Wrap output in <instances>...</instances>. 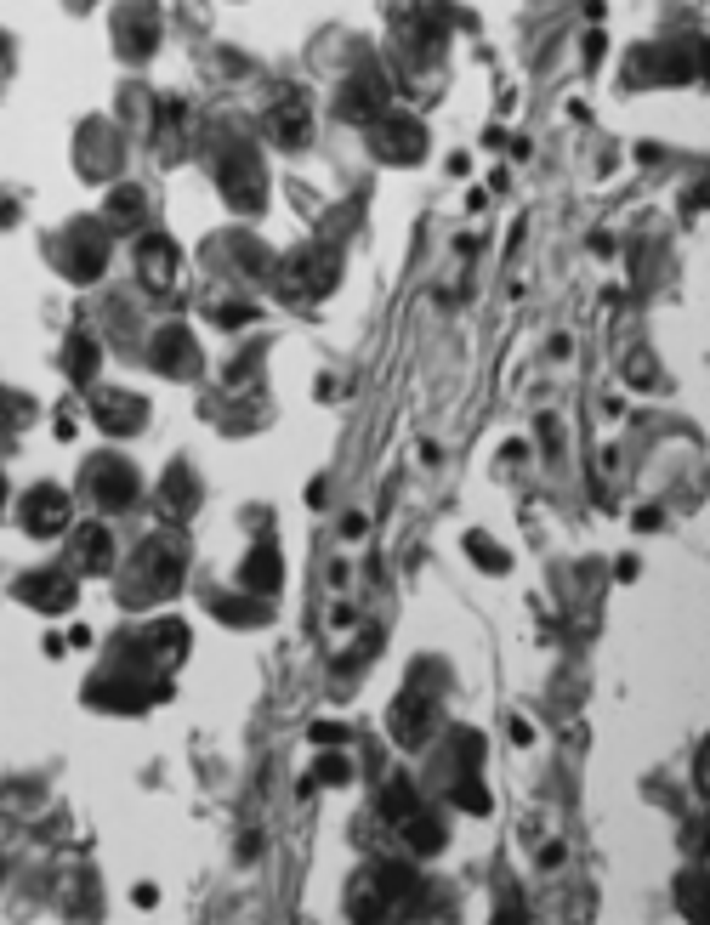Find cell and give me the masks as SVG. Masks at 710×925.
I'll use <instances>...</instances> for the list:
<instances>
[{
	"label": "cell",
	"mask_w": 710,
	"mask_h": 925,
	"mask_svg": "<svg viewBox=\"0 0 710 925\" xmlns=\"http://www.w3.org/2000/svg\"><path fill=\"white\" fill-rule=\"evenodd\" d=\"M415 812H421V801H415V784H409L404 772H398V778H387V789H381V818L404 829Z\"/></svg>",
	"instance_id": "obj_15"
},
{
	"label": "cell",
	"mask_w": 710,
	"mask_h": 925,
	"mask_svg": "<svg viewBox=\"0 0 710 925\" xmlns=\"http://www.w3.org/2000/svg\"><path fill=\"white\" fill-rule=\"evenodd\" d=\"M103 262H108L103 239H86V233H74L69 250H63V273H69L74 284H91L97 273H103Z\"/></svg>",
	"instance_id": "obj_10"
},
{
	"label": "cell",
	"mask_w": 710,
	"mask_h": 925,
	"mask_svg": "<svg viewBox=\"0 0 710 925\" xmlns=\"http://www.w3.org/2000/svg\"><path fill=\"white\" fill-rule=\"evenodd\" d=\"M18 596L29 602V608H40V613H63L74 602V579L69 574H23L18 579Z\"/></svg>",
	"instance_id": "obj_8"
},
{
	"label": "cell",
	"mask_w": 710,
	"mask_h": 925,
	"mask_svg": "<svg viewBox=\"0 0 710 925\" xmlns=\"http://www.w3.org/2000/svg\"><path fill=\"white\" fill-rule=\"evenodd\" d=\"M273 137H279L284 148H302L307 142V103L302 97H290V103L273 108Z\"/></svg>",
	"instance_id": "obj_17"
},
{
	"label": "cell",
	"mask_w": 710,
	"mask_h": 925,
	"mask_svg": "<svg viewBox=\"0 0 710 925\" xmlns=\"http://www.w3.org/2000/svg\"><path fill=\"white\" fill-rule=\"evenodd\" d=\"M676 903H682V914H688V920H699V914H705V863L676 880Z\"/></svg>",
	"instance_id": "obj_22"
},
{
	"label": "cell",
	"mask_w": 710,
	"mask_h": 925,
	"mask_svg": "<svg viewBox=\"0 0 710 925\" xmlns=\"http://www.w3.org/2000/svg\"><path fill=\"white\" fill-rule=\"evenodd\" d=\"M91 494H97L103 511H125L137 500V472H131L125 460H103V466L91 472Z\"/></svg>",
	"instance_id": "obj_7"
},
{
	"label": "cell",
	"mask_w": 710,
	"mask_h": 925,
	"mask_svg": "<svg viewBox=\"0 0 710 925\" xmlns=\"http://www.w3.org/2000/svg\"><path fill=\"white\" fill-rule=\"evenodd\" d=\"M108 557H114V540H108V528H80V568L86 574H103L108 568Z\"/></svg>",
	"instance_id": "obj_20"
},
{
	"label": "cell",
	"mask_w": 710,
	"mask_h": 925,
	"mask_svg": "<svg viewBox=\"0 0 710 925\" xmlns=\"http://www.w3.org/2000/svg\"><path fill=\"white\" fill-rule=\"evenodd\" d=\"M148 579H154V596H171V591H177V579H182V551L154 545V551H148Z\"/></svg>",
	"instance_id": "obj_18"
},
{
	"label": "cell",
	"mask_w": 710,
	"mask_h": 925,
	"mask_svg": "<svg viewBox=\"0 0 710 925\" xmlns=\"http://www.w3.org/2000/svg\"><path fill=\"white\" fill-rule=\"evenodd\" d=\"M370 886L381 891V897H387V908H392V903H404V897H415V891H421V880H415V869H409V863H375Z\"/></svg>",
	"instance_id": "obj_13"
},
{
	"label": "cell",
	"mask_w": 710,
	"mask_h": 925,
	"mask_svg": "<svg viewBox=\"0 0 710 925\" xmlns=\"http://www.w3.org/2000/svg\"><path fill=\"white\" fill-rule=\"evenodd\" d=\"M23 528L40 534V540H46V534H63V528H69V494L52 489V483L35 489L29 500H23Z\"/></svg>",
	"instance_id": "obj_6"
},
{
	"label": "cell",
	"mask_w": 710,
	"mask_h": 925,
	"mask_svg": "<svg viewBox=\"0 0 710 925\" xmlns=\"http://www.w3.org/2000/svg\"><path fill=\"white\" fill-rule=\"evenodd\" d=\"M455 806H461V812H489V789L478 784V778H461V784H455Z\"/></svg>",
	"instance_id": "obj_26"
},
{
	"label": "cell",
	"mask_w": 710,
	"mask_h": 925,
	"mask_svg": "<svg viewBox=\"0 0 710 925\" xmlns=\"http://www.w3.org/2000/svg\"><path fill=\"white\" fill-rule=\"evenodd\" d=\"M375 159H387V165H415L426 154V131L404 114H392V120H375V137H370Z\"/></svg>",
	"instance_id": "obj_2"
},
{
	"label": "cell",
	"mask_w": 710,
	"mask_h": 925,
	"mask_svg": "<svg viewBox=\"0 0 710 925\" xmlns=\"http://www.w3.org/2000/svg\"><path fill=\"white\" fill-rule=\"evenodd\" d=\"M154 46H160V18H154V12H137V18L120 23V52L125 57H148Z\"/></svg>",
	"instance_id": "obj_14"
},
{
	"label": "cell",
	"mask_w": 710,
	"mask_h": 925,
	"mask_svg": "<svg viewBox=\"0 0 710 925\" xmlns=\"http://www.w3.org/2000/svg\"><path fill=\"white\" fill-rule=\"evenodd\" d=\"M97 358H103V352H97L91 335H74L69 341V375L74 381H91V375H97Z\"/></svg>",
	"instance_id": "obj_23"
},
{
	"label": "cell",
	"mask_w": 710,
	"mask_h": 925,
	"mask_svg": "<svg viewBox=\"0 0 710 925\" xmlns=\"http://www.w3.org/2000/svg\"><path fill=\"white\" fill-rule=\"evenodd\" d=\"M137 267H142V284H148V290H171V284H177V245H171L165 233L142 239Z\"/></svg>",
	"instance_id": "obj_9"
},
{
	"label": "cell",
	"mask_w": 710,
	"mask_h": 925,
	"mask_svg": "<svg viewBox=\"0 0 710 925\" xmlns=\"http://www.w3.org/2000/svg\"><path fill=\"white\" fill-rule=\"evenodd\" d=\"M216 613H222L228 625H267V608H262V602H216Z\"/></svg>",
	"instance_id": "obj_25"
},
{
	"label": "cell",
	"mask_w": 710,
	"mask_h": 925,
	"mask_svg": "<svg viewBox=\"0 0 710 925\" xmlns=\"http://www.w3.org/2000/svg\"><path fill=\"white\" fill-rule=\"evenodd\" d=\"M631 523H637V528H642V534H648V528H659V511H654V506H642V511H637V517H631Z\"/></svg>",
	"instance_id": "obj_31"
},
{
	"label": "cell",
	"mask_w": 710,
	"mask_h": 925,
	"mask_svg": "<svg viewBox=\"0 0 710 925\" xmlns=\"http://www.w3.org/2000/svg\"><path fill=\"white\" fill-rule=\"evenodd\" d=\"M97 426L103 432H142V403L137 398H103L97 403Z\"/></svg>",
	"instance_id": "obj_16"
},
{
	"label": "cell",
	"mask_w": 710,
	"mask_h": 925,
	"mask_svg": "<svg viewBox=\"0 0 710 925\" xmlns=\"http://www.w3.org/2000/svg\"><path fill=\"white\" fill-rule=\"evenodd\" d=\"M279 574H284V562H279V551H273V545H256V551L245 557V591L273 596V591H279Z\"/></svg>",
	"instance_id": "obj_12"
},
{
	"label": "cell",
	"mask_w": 710,
	"mask_h": 925,
	"mask_svg": "<svg viewBox=\"0 0 710 925\" xmlns=\"http://www.w3.org/2000/svg\"><path fill=\"white\" fill-rule=\"evenodd\" d=\"M466 551H472V557H478L483 568H489V574H506V551H495V540L472 534V540H466Z\"/></svg>",
	"instance_id": "obj_27"
},
{
	"label": "cell",
	"mask_w": 710,
	"mask_h": 925,
	"mask_svg": "<svg viewBox=\"0 0 710 925\" xmlns=\"http://www.w3.org/2000/svg\"><path fill=\"white\" fill-rule=\"evenodd\" d=\"M0 500H6V477H0Z\"/></svg>",
	"instance_id": "obj_32"
},
{
	"label": "cell",
	"mask_w": 710,
	"mask_h": 925,
	"mask_svg": "<svg viewBox=\"0 0 710 925\" xmlns=\"http://www.w3.org/2000/svg\"><path fill=\"white\" fill-rule=\"evenodd\" d=\"M432 733H438V699H426L421 687H409L404 699L392 704V738L404 750H421Z\"/></svg>",
	"instance_id": "obj_1"
},
{
	"label": "cell",
	"mask_w": 710,
	"mask_h": 925,
	"mask_svg": "<svg viewBox=\"0 0 710 925\" xmlns=\"http://www.w3.org/2000/svg\"><path fill=\"white\" fill-rule=\"evenodd\" d=\"M154 364H160L165 375H188V369H194V335L182 330V324L160 330L154 335Z\"/></svg>",
	"instance_id": "obj_11"
},
{
	"label": "cell",
	"mask_w": 710,
	"mask_h": 925,
	"mask_svg": "<svg viewBox=\"0 0 710 925\" xmlns=\"http://www.w3.org/2000/svg\"><path fill=\"white\" fill-rule=\"evenodd\" d=\"M341 738H347V727H336V721H319L313 727V744H341Z\"/></svg>",
	"instance_id": "obj_30"
},
{
	"label": "cell",
	"mask_w": 710,
	"mask_h": 925,
	"mask_svg": "<svg viewBox=\"0 0 710 925\" xmlns=\"http://www.w3.org/2000/svg\"><path fill=\"white\" fill-rule=\"evenodd\" d=\"M142 205H148V199H142V188H131V182H125V188H114V193H108V227H137L142 222Z\"/></svg>",
	"instance_id": "obj_21"
},
{
	"label": "cell",
	"mask_w": 710,
	"mask_h": 925,
	"mask_svg": "<svg viewBox=\"0 0 710 925\" xmlns=\"http://www.w3.org/2000/svg\"><path fill=\"white\" fill-rule=\"evenodd\" d=\"M222 193H228L233 210H262V165L245 154V148H233L222 159Z\"/></svg>",
	"instance_id": "obj_4"
},
{
	"label": "cell",
	"mask_w": 710,
	"mask_h": 925,
	"mask_svg": "<svg viewBox=\"0 0 710 925\" xmlns=\"http://www.w3.org/2000/svg\"><path fill=\"white\" fill-rule=\"evenodd\" d=\"M347 778H353V767L341 755H324L319 767H313V784H347Z\"/></svg>",
	"instance_id": "obj_28"
},
{
	"label": "cell",
	"mask_w": 710,
	"mask_h": 925,
	"mask_svg": "<svg viewBox=\"0 0 710 925\" xmlns=\"http://www.w3.org/2000/svg\"><path fill=\"white\" fill-rule=\"evenodd\" d=\"M404 835H409L415 852H438V846H444V823H432L426 812H415V818L404 823Z\"/></svg>",
	"instance_id": "obj_24"
},
{
	"label": "cell",
	"mask_w": 710,
	"mask_h": 925,
	"mask_svg": "<svg viewBox=\"0 0 710 925\" xmlns=\"http://www.w3.org/2000/svg\"><path fill=\"white\" fill-rule=\"evenodd\" d=\"M392 86H387V74H353L347 86H341V103L336 114L341 120H381V108H387Z\"/></svg>",
	"instance_id": "obj_5"
},
{
	"label": "cell",
	"mask_w": 710,
	"mask_h": 925,
	"mask_svg": "<svg viewBox=\"0 0 710 925\" xmlns=\"http://www.w3.org/2000/svg\"><path fill=\"white\" fill-rule=\"evenodd\" d=\"M250 318H256V307L245 301V307H222V313H216V324H222V330H245Z\"/></svg>",
	"instance_id": "obj_29"
},
{
	"label": "cell",
	"mask_w": 710,
	"mask_h": 925,
	"mask_svg": "<svg viewBox=\"0 0 710 925\" xmlns=\"http://www.w3.org/2000/svg\"><path fill=\"white\" fill-rule=\"evenodd\" d=\"M336 250H302L296 262H290V279H284V296H324V290H336Z\"/></svg>",
	"instance_id": "obj_3"
},
{
	"label": "cell",
	"mask_w": 710,
	"mask_h": 925,
	"mask_svg": "<svg viewBox=\"0 0 710 925\" xmlns=\"http://www.w3.org/2000/svg\"><path fill=\"white\" fill-rule=\"evenodd\" d=\"M74 6H91V0H74Z\"/></svg>",
	"instance_id": "obj_33"
},
{
	"label": "cell",
	"mask_w": 710,
	"mask_h": 925,
	"mask_svg": "<svg viewBox=\"0 0 710 925\" xmlns=\"http://www.w3.org/2000/svg\"><path fill=\"white\" fill-rule=\"evenodd\" d=\"M160 500H165L171 517H188V511H194V477H188V466H171V472H165Z\"/></svg>",
	"instance_id": "obj_19"
}]
</instances>
